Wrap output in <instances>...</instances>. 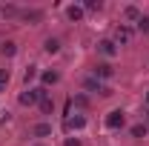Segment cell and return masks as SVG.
<instances>
[{"label": "cell", "instance_id": "cell-7", "mask_svg": "<svg viewBox=\"0 0 149 146\" xmlns=\"http://www.w3.org/2000/svg\"><path fill=\"white\" fill-rule=\"evenodd\" d=\"M129 132H132V138H138V140H141V138H146V135H149V126H146V123H135Z\"/></svg>", "mask_w": 149, "mask_h": 146}, {"label": "cell", "instance_id": "cell-14", "mask_svg": "<svg viewBox=\"0 0 149 146\" xmlns=\"http://www.w3.org/2000/svg\"><path fill=\"white\" fill-rule=\"evenodd\" d=\"M89 92H100V83H97V77H86V83H83Z\"/></svg>", "mask_w": 149, "mask_h": 146}, {"label": "cell", "instance_id": "cell-12", "mask_svg": "<svg viewBox=\"0 0 149 146\" xmlns=\"http://www.w3.org/2000/svg\"><path fill=\"white\" fill-rule=\"evenodd\" d=\"M15 52H17V46H15V43H12V40H3V43H0V55H6V57H12V55H15Z\"/></svg>", "mask_w": 149, "mask_h": 146}, {"label": "cell", "instance_id": "cell-20", "mask_svg": "<svg viewBox=\"0 0 149 146\" xmlns=\"http://www.w3.org/2000/svg\"><path fill=\"white\" fill-rule=\"evenodd\" d=\"M9 83V69H0V86Z\"/></svg>", "mask_w": 149, "mask_h": 146}, {"label": "cell", "instance_id": "cell-16", "mask_svg": "<svg viewBox=\"0 0 149 146\" xmlns=\"http://www.w3.org/2000/svg\"><path fill=\"white\" fill-rule=\"evenodd\" d=\"M83 9H89V12H95V9H100V3H97V0H86V3H83Z\"/></svg>", "mask_w": 149, "mask_h": 146}, {"label": "cell", "instance_id": "cell-18", "mask_svg": "<svg viewBox=\"0 0 149 146\" xmlns=\"http://www.w3.org/2000/svg\"><path fill=\"white\" fill-rule=\"evenodd\" d=\"M35 74H37V69H35V66H29V69H26V83L35 80Z\"/></svg>", "mask_w": 149, "mask_h": 146}, {"label": "cell", "instance_id": "cell-4", "mask_svg": "<svg viewBox=\"0 0 149 146\" xmlns=\"http://www.w3.org/2000/svg\"><path fill=\"white\" fill-rule=\"evenodd\" d=\"M132 35H135V32H132L129 26H123V23H120V26H118V32H115V37H118L120 43H129V40H132Z\"/></svg>", "mask_w": 149, "mask_h": 146}, {"label": "cell", "instance_id": "cell-19", "mask_svg": "<svg viewBox=\"0 0 149 146\" xmlns=\"http://www.w3.org/2000/svg\"><path fill=\"white\" fill-rule=\"evenodd\" d=\"M40 17H43V15H40L37 9H35V12H26V20H40Z\"/></svg>", "mask_w": 149, "mask_h": 146}, {"label": "cell", "instance_id": "cell-11", "mask_svg": "<svg viewBox=\"0 0 149 146\" xmlns=\"http://www.w3.org/2000/svg\"><path fill=\"white\" fill-rule=\"evenodd\" d=\"M123 15H126V20H135V23H138V20L143 17V15H141V9H138V6H126V9H123Z\"/></svg>", "mask_w": 149, "mask_h": 146}, {"label": "cell", "instance_id": "cell-8", "mask_svg": "<svg viewBox=\"0 0 149 146\" xmlns=\"http://www.w3.org/2000/svg\"><path fill=\"white\" fill-rule=\"evenodd\" d=\"M83 12H86L83 6H69V9H66V17H69V20H80Z\"/></svg>", "mask_w": 149, "mask_h": 146}, {"label": "cell", "instance_id": "cell-3", "mask_svg": "<svg viewBox=\"0 0 149 146\" xmlns=\"http://www.w3.org/2000/svg\"><path fill=\"white\" fill-rule=\"evenodd\" d=\"M97 49H100V55H106V57H115V55H118L115 40H100V43H97Z\"/></svg>", "mask_w": 149, "mask_h": 146}, {"label": "cell", "instance_id": "cell-1", "mask_svg": "<svg viewBox=\"0 0 149 146\" xmlns=\"http://www.w3.org/2000/svg\"><path fill=\"white\" fill-rule=\"evenodd\" d=\"M43 97H46V89H26L20 95V103L23 106H35L37 100H43Z\"/></svg>", "mask_w": 149, "mask_h": 146}, {"label": "cell", "instance_id": "cell-15", "mask_svg": "<svg viewBox=\"0 0 149 146\" xmlns=\"http://www.w3.org/2000/svg\"><path fill=\"white\" fill-rule=\"evenodd\" d=\"M40 109H43V112H46V115H49V112L55 109V103H52L49 97H43V100H40Z\"/></svg>", "mask_w": 149, "mask_h": 146}, {"label": "cell", "instance_id": "cell-5", "mask_svg": "<svg viewBox=\"0 0 149 146\" xmlns=\"http://www.w3.org/2000/svg\"><path fill=\"white\" fill-rule=\"evenodd\" d=\"M95 77H103V80L112 77V63H97L95 66Z\"/></svg>", "mask_w": 149, "mask_h": 146}, {"label": "cell", "instance_id": "cell-2", "mask_svg": "<svg viewBox=\"0 0 149 146\" xmlns=\"http://www.w3.org/2000/svg\"><path fill=\"white\" fill-rule=\"evenodd\" d=\"M123 123H126V112L123 109H112L106 115V126L109 129H123Z\"/></svg>", "mask_w": 149, "mask_h": 146}, {"label": "cell", "instance_id": "cell-13", "mask_svg": "<svg viewBox=\"0 0 149 146\" xmlns=\"http://www.w3.org/2000/svg\"><path fill=\"white\" fill-rule=\"evenodd\" d=\"M32 132H35L37 138H46V135H52V126H49V123H37Z\"/></svg>", "mask_w": 149, "mask_h": 146}, {"label": "cell", "instance_id": "cell-24", "mask_svg": "<svg viewBox=\"0 0 149 146\" xmlns=\"http://www.w3.org/2000/svg\"><path fill=\"white\" fill-rule=\"evenodd\" d=\"M37 146H40V143H37Z\"/></svg>", "mask_w": 149, "mask_h": 146}, {"label": "cell", "instance_id": "cell-23", "mask_svg": "<svg viewBox=\"0 0 149 146\" xmlns=\"http://www.w3.org/2000/svg\"><path fill=\"white\" fill-rule=\"evenodd\" d=\"M146 100H149V95H146Z\"/></svg>", "mask_w": 149, "mask_h": 146}, {"label": "cell", "instance_id": "cell-17", "mask_svg": "<svg viewBox=\"0 0 149 146\" xmlns=\"http://www.w3.org/2000/svg\"><path fill=\"white\" fill-rule=\"evenodd\" d=\"M138 29H141V32H149V17H141V20H138Z\"/></svg>", "mask_w": 149, "mask_h": 146}, {"label": "cell", "instance_id": "cell-10", "mask_svg": "<svg viewBox=\"0 0 149 146\" xmlns=\"http://www.w3.org/2000/svg\"><path fill=\"white\" fill-rule=\"evenodd\" d=\"M66 126H69V129H83V126H86V117H83V115H74V117L66 120Z\"/></svg>", "mask_w": 149, "mask_h": 146}, {"label": "cell", "instance_id": "cell-21", "mask_svg": "<svg viewBox=\"0 0 149 146\" xmlns=\"http://www.w3.org/2000/svg\"><path fill=\"white\" fill-rule=\"evenodd\" d=\"M66 146H80V140H77V138H69V140H66Z\"/></svg>", "mask_w": 149, "mask_h": 146}, {"label": "cell", "instance_id": "cell-6", "mask_svg": "<svg viewBox=\"0 0 149 146\" xmlns=\"http://www.w3.org/2000/svg\"><path fill=\"white\" fill-rule=\"evenodd\" d=\"M43 49H46V55H57V52H60V40H57V37H49V40L43 43Z\"/></svg>", "mask_w": 149, "mask_h": 146}, {"label": "cell", "instance_id": "cell-22", "mask_svg": "<svg viewBox=\"0 0 149 146\" xmlns=\"http://www.w3.org/2000/svg\"><path fill=\"white\" fill-rule=\"evenodd\" d=\"M146 126H149V115H146Z\"/></svg>", "mask_w": 149, "mask_h": 146}, {"label": "cell", "instance_id": "cell-9", "mask_svg": "<svg viewBox=\"0 0 149 146\" xmlns=\"http://www.w3.org/2000/svg\"><path fill=\"white\" fill-rule=\"evenodd\" d=\"M40 80H43V86H55L57 80H60V74H57V72H43Z\"/></svg>", "mask_w": 149, "mask_h": 146}]
</instances>
